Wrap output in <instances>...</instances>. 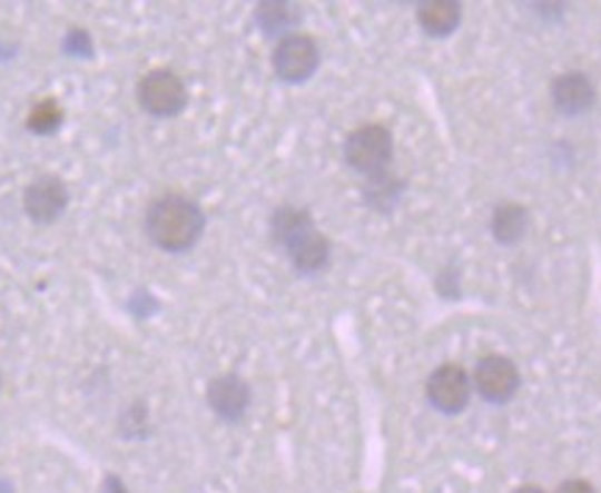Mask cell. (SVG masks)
Returning a JSON list of instances; mask_svg holds the SVG:
<instances>
[{
  "label": "cell",
  "mask_w": 601,
  "mask_h": 493,
  "mask_svg": "<svg viewBox=\"0 0 601 493\" xmlns=\"http://www.w3.org/2000/svg\"><path fill=\"white\" fill-rule=\"evenodd\" d=\"M65 50L70 56H89V50H92V42H89V37L83 31H70L65 39Z\"/></svg>",
  "instance_id": "16"
},
{
  "label": "cell",
  "mask_w": 601,
  "mask_h": 493,
  "mask_svg": "<svg viewBox=\"0 0 601 493\" xmlns=\"http://www.w3.org/2000/svg\"><path fill=\"white\" fill-rule=\"evenodd\" d=\"M139 106L156 120H169V117L180 115L186 109V95L184 81L169 70H152L141 78L139 89H136Z\"/></svg>",
  "instance_id": "4"
},
{
  "label": "cell",
  "mask_w": 601,
  "mask_h": 493,
  "mask_svg": "<svg viewBox=\"0 0 601 493\" xmlns=\"http://www.w3.org/2000/svg\"><path fill=\"white\" fill-rule=\"evenodd\" d=\"M61 122H65V111L59 109L56 100H45V103H39L37 109L28 115V130L39 136L56 134V130L61 128Z\"/></svg>",
  "instance_id": "15"
},
{
  "label": "cell",
  "mask_w": 601,
  "mask_h": 493,
  "mask_svg": "<svg viewBox=\"0 0 601 493\" xmlns=\"http://www.w3.org/2000/svg\"><path fill=\"white\" fill-rule=\"evenodd\" d=\"M552 100L560 115L580 117L597 100V89H593V83L582 72H565V76H560L552 83Z\"/></svg>",
  "instance_id": "10"
},
{
  "label": "cell",
  "mask_w": 601,
  "mask_h": 493,
  "mask_svg": "<svg viewBox=\"0 0 601 493\" xmlns=\"http://www.w3.org/2000/svg\"><path fill=\"white\" fill-rule=\"evenodd\" d=\"M203 230H206V214L189 197L167 195L152 203L147 211V236L164 253H186L200 241Z\"/></svg>",
  "instance_id": "1"
},
{
  "label": "cell",
  "mask_w": 601,
  "mask_h": 493,
  "mask_svg": "<svg viewBox=\"0 0 601 493\" xmlns=\"http://www.w3.org/2000/svg\"><path fill=\"white\" fill-rule=\"evenodd\" d=\"M272 236L288 253L294 269L303 275H316L331 260V245L325 236L316 230L314 219L303 208L283 206L272 217Z\"/></svg>",
  "instance_id": "2"
},
{
  "label": "cell",
  "mask_w": 601,
  "mask_h": 493,
  "mask_svg": "<svg viewBox=\"0 0 601 493\" xmlns=\"http://www.w3.org/2000/svg\"><path fill=\"white\" fill-rule=\"evenodd\" d=\"M558 493H597V491H593V485L585 483V480H569V483L560 485Z\"/></svg>",
  "instance_id": "17"
},
{
  "label": "cell",
  "mask_w": 601,
  "mask_h": 493,
  "mask_svg": "<svg viewBox=\"0 0 601 493\" xmlns=\"http://www.w3.org/2000/svg\"><path fill=\"white\" fill-rule=\"evenodd\" d=\"M519 385V369L504 355H485L474 369V388L480 391L482 400L493 402V405H504L513 400Z\"/></svg>",
  "instance_id": "6"
},
{
  "label": "cell",
  "mask_w": 601,
  "mask_h": 493,
  "mask_svg": "<svg viewBox=\"0 0 601 493\" xmlns=\"http://www.w3.org/2000/svg\"><path fill=\"white\" fill-rule=\"evenodd\" d=\"M461 3L455 0H430V3L418 6V26L430 37H450L455 28L461 26Z\"/></svg>",
  "instance_id": "11"
},
{
  "label": "cell",
  "mask_w": 601,
  "mask_h": 493,
  "mask_svg": "<svg viewBox=\"0 0 601 493\" xmlns=\"http://www.w3.org/2000/svg\"><path fill=\"white\" fill-rule=\"evenodd\" d=\"M272 65L280 81L286 83H303L319 70V48L305 33H288L280 45H277Z\"/></svg>",
  "instance_id": "5"
},
{
  "label": "cell",
  "mask_w": 601,
  "mask_h": 493,
  "mask_svg": "<svg viewBox=\"0 0 601 493\" xmlns=\"http://www.w3.org/2000/svg\"><path fill=\"white\" fill-rule=\"evenodd\" d=\"M526 228H530V214H526L524 206L502 203L499 208H493L491 234L499 245H515V241L524 239Z\"/></svg>",
  "instance_id": "12"
},
{
  "label": "cell",
  "mask_w": 601,
  "mask_h": 493,
  "mask_svg": "<svg viewBox=\"0 0 601 493\" xmlns=\"http://www.w3.org/2000/svg\"><path fill=\"white\" fill-rule=\"evenodd\" d=\"M400 195H402V184L400 180L388 178L385 172L377 175V178H372V184L366 186L368 206H374L377 211H388V208L400 200Z\"/></svg>",
  "instance_id": "14"
},
{
  "label": "cell",
  "mask_w": 601,
  "mask_h": 493,
  "mask_svg": "<svg viewBox=\"0 0 601 493\" xmlns=\"http://www.w3.org/2000/svg\"><path fill=\"white\" fill-rule=\"evenodd\" d=\"M67 200H70V195H67L65 180L56 178V175H42V178H37L28 186L26 195H22L26 214L37 225H53L56 219L65 214Z\"/></svg>",
  "instance_id": "8"
},
{
  "label": "cell",
  "mask_w": 601,
  "mask_h": 493,
  "mask_svg": "<svg viewBox=\"0 0 601 493\" xmlns=\"http://www.w3.org/2000/svg\"><path fill=\"white\" fill-rule=\"evenodd\" d=\"M208 405L225 422H239L249 407V385L239 374H223L208 385Z\"/></svg>",
  "instance_id": "9"
},
{
  "label": "cell",
  "mask_w": 601,
  "mask_h": 493,
  "mask_svg": "<svg viewBox=\"0 0 601 493\" xmlns=\"http://www.w3.org/2000/svg\"><path fill=\"white\" fill-rule=\"evenodd\" d=\"M391 156H394V139L391 130L383 125H363V128L353 130L344 141V158L355 172L377 178L388 169Z\"/></svg>",
  "instance_id": "3"
},
{
  "label": "cell",
  "mask_w": 601,
  "mask_h": 493,
  "mask_svg": "<svg viewBox=\"0 0 601 493\" xmlns=\"http://www.w3.org/2000/svg\"><path fill=\"white\" fill-rule=\"evenodd\" d=\"M427 400L441 413H461L472 400V377L457 364L439 366L427 379Z\"/></svg>",
  "instance_id": "7"
},
{
  "label": "cell",
  "mask_w": 601,
  "mask_h": 493,
  "mask_svg": "<svg viewBox=\"0 0 601 493\" xmlns=\"http://www.w3.org/2000/svg\"><path fill=\"white\" fill-rule=\"evenodd\" d=\"M515 493H543V491L535 489V485H524V489H519Z\"/></svg>",
  "instance_id": "18"
},
{
  "label": "cell",
  "mask_w": 601,
  "mask_h": 493,
  "mask_svg": "<svg viewBox=\"0 0 601 493\" xmlns=\"http://www.w3.org/2000/svg\"><path fill=\"white\" fill-rule=\"evenodd\" d=\"M255 20H258L260 31L277 37V33H288L299 26L303 11L294 3H283V0H272V3H260L255 9Z\"/></svg>",
  "instance_id": "13"
}]
</instances>
